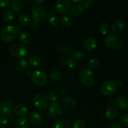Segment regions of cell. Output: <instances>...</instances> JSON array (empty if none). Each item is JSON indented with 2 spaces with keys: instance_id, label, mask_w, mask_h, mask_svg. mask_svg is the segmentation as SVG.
Here are the masks:
<instances>
[{
  "instance_id": "13",
  "label": "cell",
  "mask_w": 128,
  "mask_h": 128,
  "mask_svg": "<svg viewBox=\"0 0 128 128\" xmlns=\"http://www.w3.org/2000/svg\"><path fill=\"white\" fill-rule=\"evenodd\" d=\"M116 107L121 111H126L128 109V97L121 96L116 101Z\"/></svg>"
},
{
  "instance_id": "42",
  "label": "cell",
  "mask_w": 128,
  "mask_h": 128,
  "mask_svg": "<svg viewBox=\"0 0 128 128\" xmlns=\"http://www.w3.org/2000/svg\"><path fill=\"white\" fill-rule=\"evenodd\" d=\"M108 128H123L121 124L118 123H116V122H114V123L111 124L109 125V126Z\"/></svg>"
},
{
  "instance_id": "22",
  "label": "cell",
  "mask_w": 128,
  "mask_h": 128,
  "mask_svg": "<svg viewBox=\"0 0 128 128\" xmlns=\"http://www.w3.org/2000/svg\"><path fill=\"white\" fill-rule=\"evenodd\" d=\"M19 40L22 43L28 44L31 42L32 38H31V34L29 32L23 31L19 34Z\"/></svg>"
},
{
  "instance_id": "21",
  "label": "cell",
  "mask_w": 128,
  "mask_h": 128,
  "mask_svg": "<svg viewBox=\"0 0 128 128\" xmlns=\"http://www.w3.org/2000/svg\"><path fill=\"white\" fill-rule=\"evenodd\" d=\"M28 66V62L25 59H20L18 60L15 64V68L19 71H23L27 68Z\"/></svg>"
},
{
  "instance_id": "24",
  "label": "cell",
  "mask_w": 128,
  "mask_h": 128,
  "mask_svg": "<svg viewBox=\"0 0 128 128\" xmlns=\"http://www.w3.org/2000/svg\"><path fill=\"white\" fill-rule=\"evenodd\" d=\"M15 128H30V122L26 118L19 119L16 123Z\"/></svg>"
},
{
  "instance_id": "4",
  "label": "cell",
  "mask_w": 128,
  "mask_h": 128,
  "mask_svg": "<svg viewBox=\"0 0 128 128\" xmlns=\"http://www.w3.org/2000/svg\"><path fill=\"white\" fill-rule=\"evenodd\" d=\"M49 102L47 97L43 94L38 93L34 96L32 99V104L38 110H46L49 107Z\"/></svg>"
},
{
  "instance_id": "30",
  "label": "cell",
  "mask_w": 128,
  "mask_h": 128,
  "mask_svg": "<svg viewBox=\"0 0 128 128\" xmlns=\"http://www.w3.org/2000/svg\"><path fill=\"white\" fill-rule=\"evenodd\" d=\"M100 65V61L98 58H91L88 62V66L91 69H95Z\"/></svg>"
},
{
  "instance_id": "14",
  "label": "cell",
  "mask_w": 128,
  "mask_h": 128,
  "mask_svg": "<svg viewBox=\"0 0 128 128\" xmlns=\"http://www.w3.org/2000/svg\"><path fill=\"white\" fill-rule=\"evenodd\" d=\"M125 22L122 20H118L114 21L112 24L111 28L115 33H121L125 28Z\"/></svg>"
},
{
  "instance_id": "7",
  "label": "cell",
  "mask_w": 128,
  "mask_h": 128,
  "mask_svg": "<svg viewBox=\"0 0 128 128\" xmlns=\"http://www.w3.org/2000/svg\"><path fill=\"white\" fill-rule=\"evenodd\" d=\"M47 12L46 9L41 6H36L32 11V18L34 21L42 22L46 19Z\"/></svg>"
},
{
  "instance_id": "23",
  "label": "cell",
  "mask_w": 128,
  "mask_h": 128,
  "mask_svg": "<svg viewBox=\"0 0 128 128\" xmlns=\"http://www.w3.org/2000/svg\"><path fill=\"white\" fill-rule=\"evenodd\" d=\"M55 128H70V124L66 119H58L54 123Z\"/></svg>"
},
{
  "instance_id": "17",
  "label": "cell",
  "mask_w": 128,
  "mask_h": 128,
  "mask_svg": "<svg viewBox=\"0 0 128 128\" xmlns=\"http://www.w3.org/2000/svg\"><path fill=\"white\" fill-rule=\"evenodd\" d=\"M118 114V111L117 108L112 106H110L106 111V118L110 120H115L117 117Z\"/></svg>"
},
{
  "instance_id": "3",
  "label": "cell",
  "mask_w": 128,
  "mask_h": 128,
  "mask_svg": "<svg viewBox=\"0 0 128 128\" xmlns=\"http://www.w3.org/2000/svg\"><path fill=\"white\" fill-rule=\"evenodd\" d=\"M80 79L84 86L86 87H91L94 83V74L90 69L85 68L81 71L80 74Z\"/></svg>"
},
{
  "instance_id": "31",
  "label": "cell",
  "mask_w": 128,
  "mask_h": 128,
  "mask_svg": "<svg viewBox=\"0 0 128 128\" xmlns=\"http://www.w3.org/2000/svg\"><path fill=\"white\" fill-rule=\"evenodd\" d=\"M61 23L66 27H69L72 24V20L71 18L68 16H63L61 18Z\"/></svg>"
},
{
  "instance_id": "44",
  "label": "cell",
  "mask_w": 128,
  "mask_h": 128,
  "mask_svg": "<svg viewBox=\"0 0 128 128\" xmlns=\"http://www.w3.org/2000/svg\"><path fill=\"white\" fill-rule=\"evenodd\" d=\"M72 2H74V3L76 4H81V3H83L84 2V0H73Z\"/></svg>"
},
{
  "instance_id": "8",
  "label": "cell",
  "mask_w": 128,
  "mask_h": 128,
  "mask_svg": "<svg viewBox=\"0 0 128 128\" xmlns=\"http://www.w3.org/2000/svg\"><path fill=\"white\" fill-rule=\"evenodd\" d=\"M31 78L34 84L38 86H44L48 81L47 75L41 71H34L31 74Z\"/></svg>"
},
{
  "instance_id": "9",
  "label": "cell",
  "mask_w": 128,
  "mask_h": 128,
  "mask_svg": "<svg viewBox=\"0 0 128 128\" xmlns=\"http://www.w3.org/2000/svg\"><path fill=\"white\" fill-rule=\"evenodd\" d=\"M71 5L70 0H58L56 2V10L60 14H64L69 12Z\"/></svg>"
},
{
  "instance_id": "20",
  "label": "cell",
  "mask_w": 128,
  "mask_h": 128,
  "mask_svg": "<svg viewBox=\"0 0 128 128\" xmlns=\"http://www.w3.org/2000/svg\"><path fill=\"white\" fill-rule=\"evenodd\" d=\"M19 21L20 24L23 26H29L31 23V18L28 14L22 13L19 16Z\"/></svg>"
},
{
  "instance_id": "43",
  "label": "cell",
  "mask_w": 128,
  "mask_h": 128,
  "mask_svg": "<svg viewBox=\"0 0 128 128\" xmlns=\"http://www.w3.org/2000/svg\"><path fill=\"white\" fill-rule=\"evenodd\" d=\"M32 2H33V3H34L35 4L39 6V5H41L42 4V3H44V0H33Z\"/></svg>"
},
{
  "instance_id": "5",
  "label": "cell",
  "mask_w": 128,
  "mask_h": 128,
  "mask_svg": "<svg viewBox=\"0 0 128 128\" xmlns=\"http://www.w3.org/2000/svg\"><path fill=\"white\" fill-rule=\"evenodd\" d=\"M118 85L115 81L112 80H108L104 81L101 86V92L106 96H110L116 92Z\"/></svg>"
},
{
  "instance_id": "38",
  "label": "cell",
  "mask_w": 128,
  "mask_h": 128,
  "mask_svg": "<svg viewBox=\"0 0 128 128\" xmlns=\"http://www.w3.org/2000/svg\"><path fill=\"white\" fill-rule=\"evenodd\" d=\"M120 122L121 125L128 127V114H124L120 118Z\"/></svg>"
},
{
  "instance_id": "10",
  "label": "cell",
  "mask_w": 128,
  "mask_h": 128,
  "mask_svg": "<svg viewBox=\"0 0 128 128\" xmlns=\"http://www.w3.org/2000/svg\"><path fill=\"white\" fill-rule=\"evenodd\" d=\"M13 111V103L10 100H4L0 104V114L2 116H11Z\"/></svg>"
},
{
  "instance_id": "28",
  "label": "cell",
  "mask_w": 128,
  "mask_h": 128,
  "mask_svg": "<svg viewBox=\"0 0 128 128\" xmlns=\"http://www.w3.org/2000/svg\"><path fill=\"white\" fill-rule=\"evenodd\" d=\"M50 77H51V80L52 82H57L61 80L62 75L60 71H58V70H55V71H52L50 74Z\"/></svg>"
},
{
  "instance_id": "6",
  "label": "cell",
  "mask_w": 128,
  "mask_h": 128,
  "mask_svg": "<svg viewBox=\"0 0 128 128\" xmlns=\"http://www.w3.org/2000/svg\"><path fill=\"white\" fill-rule=\"evenodd\" d=\"M10 53L14 57L22 59L27 54L28 50L24 45L21 44H16L10 48Z\"/></svg>"
},
{
  "instance_id": "40",
  "label": "cell",
  "mask_w": 128,
  "mask_h": 128,
  "mask_svg": "<svg viewBox=\"0 0 128 128\" xmlns=\"http://www.w3.org/2000/svg\"><path fill=\"white\" fill-rule=\"evenodd\" d=\"M11 1L10 0H6V1H2L0 0V7L1 8H8L11 5Z\"/></svg>"
},
{
  "instance_id": "46",
  "label": "cell",
  "mask_w": 128,
  "mask_h": 128,
  "mask_svg": "<svg viewBox=\"0 0 128 128\" xmlns=\"http://www.w3.org/2000/svg\"><path fill=\"white\" fill-rule=\"evenodd\" d=\"M16 28H17L18 30L19 31H21V30H22V26H21V25H18V26Z\"/></svg>"
},
{
  "instance_id": "37",
  "label": "cell",
  "mask_w": 128,
  "mask_h": 128,
  "mask_svg": "<svg viewBox=\"0 0 128 128\" xmlns=\"http://www.w3.org/2000/svg\"><path fill=\"white\" fill-rule=\"evenodd\" d=\"M71 56L72 57V58L74 59L75 60H78V61H81V60H82V57H83V56H82V54L81 53L80 51H78V50H75V51H74L73 52H72V54H71Z\"/></svg>"
},
{
  "instance_id": "33",
  "label": "cell",
  "mask_w": 128,
  "mask_h": 128,
  "mask_svg": "<svg viewBox=\"0 0 128 128\" xmlns=\"http://www.w3.org/2000/svg\"><path fill=\"white\" fill-rule=\"evenodd\" d=\"M66 65L68 67L70 68L71 69H74L76 68V66L78 65V62L76 60H75L73 58H70L68 59L66 61Z\"/></svg>"
},
{
  "instance_id": "27",
  "label": "cell",
  "mask_w": 128,
  "mask_h": 128,
  "mask_svg": "<svg viewBox=\"0 0 128 128\" xmlns=\"http://www.w3.org/2000/svg\"><path fill=\"white\" fill-rule=\"evenodd\" d=\"M28 64L32 68L38 67L41 64V60L37 56H32L29 60Z\"/></svg>"
},
{
  "instance_id": "45",
  "label": "cell",
  "mask_w": 128,
  "mask_h": 128,
  "mask_svg": "<svg viewBox=\"0 0 128 128\" xmlns=\"http://www.w3.org/2000/svg\"><path fill=\"white\" fill-rule=\"evenodd\" d=\"M116 84H117V85H118V86H122V82L121 81H118V82H116Z\"/></svg>"
},
{
  "instance_id": "25",
  "label": "cell",
  "mask_w": 128,
  "mask_h": 128,
  "mask_svg": "<svg viewBox=\"0 0 128 128\" xmlns=\"http://www.w3.org/2000/svg\"><path fill=\"white\" fill-rule=\"evenodd\" d=\"M14 18V15L13 12L12 11H11V10L5 11L2 13V19L4 22H11L13 20Z\"/></svg>"
},
{
  "instance_id": "1",
  "label": "cell",
  "mask_w": 128,
  "mask_h": 128,
  "mask_svg": "<svg viewBox=\"0 0 128 128\" xmlns=\"http://www.w3.org/2000/svg\"><path fill=\"white\" fill-rule=\"evenodd\" d=\"M106 47L114 51H118L122 48V41L118 35L114 33L110 34L106 36L104 40Z\"/></svg>"
},
{
  "instance_id": "35",
  "label": "cell",
  "mask_w": 128,
  "mask_h": 128,
  "mask_svg": "<svg viewBox=\"0 0 128 128\" xmlns=\"http://www.w3.org/2000/svg\"><path fill=\"white\" fill-rule=\"evenodd\" d=\"M73 128H86V123L82 120L79 119L74 122Z\"/></svg>"
},
{
  "instance_id": "41",
  "label": "cell",
  "mask_w": 128,
  "mask_h": 128,
  "mask_svg": "<svg viewBox=\"0 0 128 128\" xmlns=\"http://www.w3.org/2000/svg\"><path fill=\"white\" fill-rule=\"evenodd\" d=\"M30 27L32 31H36L39 28V22H36V21H32L31 22V24H30Z\"/></svg>"
},
{
  "instance_id": "29",
  "label": "cell",
  "mask_w": 128,
  "mask_h": 128,
  "mask_svg": "<svg viewBox=\"0 0 128 128\" xmlns=\"http://www.w3.org/2000/svg\"><path fill=\"white\" fill-rule=\"evenodd\" d=\"M100 32L103 35H108L110 34V32H111V28L108 24L104 23L100 26Z\"/></svg>"
},
{
  "instance_id": "2",
  "label": "cell",
  "mask_w": 128,
  "mask_h": 128,
  "mask_svg": "<svg viewBox=\"0 0 128 128\" xmlns=\"http://www.w3.org/2000/svg\"><path fill=\"white\" fill-rule=\"evenodd\" d=\"M19 36L17 28L13 26H8L4 28L1 31V36L5 42H12Z\"/></svg>"
},
{
  "instance_id": "11",
  "label": "cell",
  "mask_w": 128,
  "mask_h": 128,
  "mask_svg": "<svg viewBox=\"0 0 128 128\" xmlns=\"http://www.w3.org/2000/svg\"><path fill=\"white\" fill-rule=\"evenodd\" d=\"M62 113V108L58 102H53L49 107V114L51 118L58 120Z\"/></svg>"
},
{
  "instance_id": "16",
  "label": "cell",
  "mask_w": 128,
  "mask_h": 128,
  "mask_svg": "<svg viewBox=\"0 0 128 128\" xmlns=\"http://www.w3.org/2000/svg\"><path fill=\"white\" fill-rule=\"evenodd\" d=\"M14 111L18 116L20 117H25L28 114V109L22 104H17L14 108Z\"/></svg>"
},
{
  "instance_id": "19",
  "label": "cell",
  "mask_w": 128,
  "mask_h": 128,
  "mask_svg": "<svg viewBox=\"0 0 128 128\" xmlns=\"http://www.w3.org/2000/svg\"><path fill=\"white\" fill-rule=\"evenodd\" d=\"M23 2L21 0H13L11 2V10L16 12H21L23 8Z\"/></svg>"
},
{
  "instance_id": "15",
  "label": "cell",
  "mask_w": 128,
  "mask_h": 128,
  "mask_svg": "<svg viewBox=\"0 0 128 128\" xmlns=\"http://www.w3.org/2000/svg\"><path fill=\"white\" fill-rule=\"evenodd\" d=\"M29 121L35 126H39L42 122V118L36 112H32L29 114Z\"/></svg>"
},
{
  "instance_id": "39",
  "label": "cell",
  "mask_w": 128,
  "mask_h": 128,
  "mask_svg": "<svg viewBox=\"0 0 128 128\" xmlns=\"http://www.w3.org/2000/svg\"><path fill=\"white\" fill-rule=\"evenodd\" d=\"M92 5H93V1L91 0H86V1H84L82 6H83L84 8L89 9L92 7Z\"/></svg>"
},
{
  "instance_id": "34",
  "label": "cell",
  "mask_w": 128,
  "mask_h": 128,
  "mask_svg": "<svg viewBox=\"0 0 128 128\" xmlns=\"http://www.w3.org/2000/svg\"><path fill=\"white\" fill-rule=\"evenodd\" d=\"M50 22L52 26H58L61 23V20L60 18L56 16H53L50 18Z\"/></svg>"
},
{
  "instance_id": "18",
  "label": "cell",
  "mask_w": 128,
  "mask_h": 128,
  "mask_svg": "<svg viewBox=\"0 0 128 128\" xmlns=\"http://www.w3.org/2000/svg\"><path fill=\"white\" fill-rule=\"evenodd\" d=\"M61 104L64 108L67 109L73 108L76 106V101L71 97H64L61 100Z\"/></svg>"
},
{
  "instance_id": "12",
  "label": "cell",
  "mask_w": 128,
  "mask_h": 128,
  "mask_svg": "<svg viewBox=\"0 0 128 128\" xmlns=\"http://www.w3.org/2000/svg\"><path fill=\"white\" fill-rule=\"evenodd\" d=\"M97 40L93 36H90L85 40L84 42V48L88 51H92L97 46Z\"/></svg>"
},
{
  "instance_id": "32",
  "label": "cell",
  "mask_w": 128,
  "mask_h": 128,
  "mask_svg": "<svg viewBox=\"0 0 128 128\" xmlns=\"http://www.w3.org/2000/svg\"><path fill=\"white\" fill-rule=\"evenodd\" d=\"M47 98L49 102H54L58 99V95L54 91H51L48 93L47 96Z\"/></svg>"
},
{
  "instance_id": "26",
  "label": "cell",
  "mask_w": 128,
  "mask_h": 128,
  "mask_svg": "<svg viewBox=\"0 0 128 128\" xmlns=\"http://www.w3.org/2000/svg\"><path fill=\"white\" fill-rule=\"evenodd\" d=\"M84 8L82 5H75L72 8L71 10V14L73 16H78L83 12Z\"/></svg>"
},
{
  "instance_id": "36",
  "label": "cell",
  "mask_w": 128,
  "mask_h": 128,
  "mask_svg": "<svg viewBox=\"0 0 128 128\" xmlns=\"http://www.w3.org/2000/svg\"><path fill=\"white\" fill-rule=\"evenodd\" d=\"M10 125V121L5 117L0 118V128H7Z\"/></svg>"
}]
</instances>
